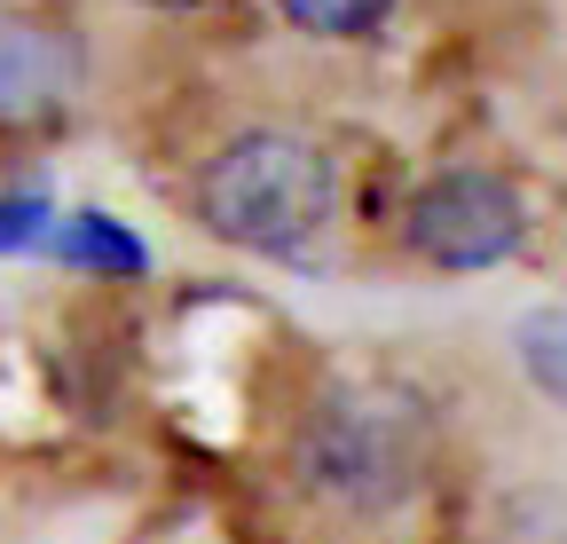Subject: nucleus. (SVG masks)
<instances>
[{"label":"nucleus","instance_id":"obj_7","mask_svg":"<svg viewBox=\"0 0 567 544\" xmlns=\"http://www.w3.org/2000/svg\"><path fill=\"white\" fill-rule=\"evenodd\" d=\"M520 363H528V379H536L551 402L567 394V379H559V308H544V316L520 331Z\"/></svg>","mask_w":567,"mask_h":544},{"label":"nucleus","instance_id":"obj_6","mask_svg":"<svg viewBox=\"0 0 567 544\" xmlns=\"http://www.w3.org/2000/svg\"><path fill=\"white\" fill-rule=\"evenodd\" d=\"M71 260H95V268H118V277H134L142 268V245L118 229V222H103V214H87V222H71Z\"/></svg>","mask_w":567,"mask_h":544},{"label":"nucleus","instance_id":"obj_3","mask_svg":"<svg viewBox=\"0 0 567 544\" xmlns=\"http://www.w3.org/2000/svg\"><path fill=\"white\" fill-rule=\"evenodd\" d=\"M402 245L425 268L473 277V268H496L528 245V197L488 166H450L402 206Z\"/></svg>","mask_w":567,"mask_h":544},{"label":"nucleus","instance_id":"obj_1","mask_svg":"<svg viewBox=\"0 0 567 544\" xmlns=\"http://www.w3.org/2000/svg\"><path fill=\"white\" fill-rule=\"evenodd\" d=\"M300 490L331 513H394L434 473V402L402 379H339L300 419Z\"/></svg>","mask_w":567,"mask_h":544},{"label":"nucleus","instance_id":"obj_5","mask_svg":"<svg viewBox=\"0 0 567 544\" xmlns=\"http://www.w3.org/2000/svg\"><path fill=\"white\" fill-rule=\"evenodd\" d=\"M276 9L300 32H316V40H354V32H371L394 0H276Z\"/></svg>","mask_w":567,"mask_h":544},{"label":"nucleus","instance_id":"obj_2","mask_svg":"<svg viewBox=\"0 0 567 544\" xmlns=\"http://www.w3.org/2000/svg\"><path fill=\"white\" fill-rule=\"evenodd\" d=\"M331 158L292 126H252L205 166L197 214L213 237H229L245 253H300L331 222Z\"/></svg>","mask_w":567,"mask_h":544},{"label":"nucleus","instance_id":"obj_9","mask_svg":"<svg viewBox=\"0 0 567 544\" xmlns=\"http://www.w3.org/2000/svg\"><path fill=\"white\" fill-rule=\"evenodd\" d=\"M142 9H205V0H142Z\"/></svg>","mask_w":567,"mask_h":544},{"label":"nucleus","instance_id":"obj_4","mask_svg":"<svg viewBox=\"0 0 567 544\" xmlns=\"http://www.w3.org/2000/svg\"><path fill=\"white\" fill-rule=\"evenodd\" d=\"M71 95V48L48 24H0V126H40Z\"/></svg>","mask_w":567,"mask_h":544},{"label":"nucleus","instance_id":"obj_8","mask_svg":"<svg viewBox=\"0 0 567 544\" xmlns=\"http://www.w3.org/2000/svg\"><path fill=\"white\" fill-rule=\"evenodd\" d=\"M40 237V206H24V197H0V245H24Z\"/></svg>","mask_w":567,"mask_h":544}]
</instances>
